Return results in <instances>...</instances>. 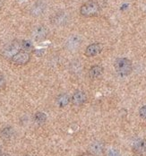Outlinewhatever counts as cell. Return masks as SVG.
<instances>
[{
    "label": "cell",
    "instance_id": "8fae6325",
    "mask_svg": "<svg viewBox=\"0 0 146 156\" xmlns=\"http://www.w3.org/2000/svg\"><path fill=\"white\" fill-rule=\"evenodd\" d=\"M103 73H104V68L99 65H96L90 68L89 76L92 79H98V78H100L102 76Z\"/></svg>",
    "mask_w": 146,
    "mask_h": 156
},
{
    "label": "cell",
    "instance_id": "d4e9b609",
    "mask_svg": "<svg viewBox=\"0 0 146 156\" xmlns=\"http://www.w3.org/2000/svg\"><path fill=\"white\" fill-rule=\"evenodd\" d=\"M26 156H31V155H26Z\"/></svg>",
    "mask_w": 146,
    "mask_h": 156
},
{
    "label": "cell",
    "instance_id": "7a4b0ae2",
    "mask_svg": "<svg viewBox=\"0 0 146 156\" xmlns=\"http://www.w3.org/2000/svg\"><path fill=\"white\" fill-rule=\"evenodd\" d=\"M100 12V6L99 3L93 0L87 1L80 7V14L83 17H94Z\"/></svg>",
    "mask_w": 146,
    "mask_h": 156
},
{
    "label": "cell",
    "instance_id": "ac0fdd59",
    "mask_svg": "<svg viewBox=\"0 0 146 156\" xmlns=\"http://www.w3.org/2000/svg\"><path fill=\"white\" fill-rule=\"evenodd\" d=\"M139 115L140 117L146 121V105L142 106L140 109H139Z\"/></svg>",
    "mask_w": 146,
    "mask_h": 156
},
{
    "label": "cell",
    "instance_id": "cb8c5ba5",
    "mask_svg": "<svg viewBox=\"0 0 146 156\" xmlns=\"http://www.w3.org/2000/svg\"><path fill=\"white\" fill-rule=\"evenodd\" d=\"M0 154H1V148H0Z\"/></svg>",
    "mask_w": 146,
    "mask_h": 156
},
{
    "label": "cell",
    "instance_id": "4fadbf2b",
    "mask_svg": "<svg viewBox=\"0 0 146 156\" xmlns=\"http://www.w3.org/2000/svg\"><path fill=\"white\" fill-rule=\"evenodd\" d=\"M81 45V38L77 35H73L72 37H70L68 39V41H66V47L67 48H77Z\"/></svg>",
    "mask_w": 146,
    "mask_h": 156
},
{
    "label": "cell",
    "instance_id": "5b68a950",
    "mask_svg": "<svg viewBox=\"0 0 146 156\" xmlns=\"http://www.w3.org/2000/svg\"><path fill=\"white\" fill-rule=\"evenodd\" d=\"M102 49H103V44L102 43H99V42L92 43L86 47L84 54L88 58H92V57H95V56L99 55L102 51Z\"/></svg>",
    "mask_w": 146,
    "mask_h": 156
},
{
    "label": "cell",
    "instance_id": "d6986e66",
    "mask_svg": "<svg viewBox=\"0 0 146 156\" xmlns=\"http://www.w3.org/2000/svg\"><path fill=\"white\" fill-rule=\"evenodd\" d=\"M5 80L3 76L0 75V90L5 88Z\"/></svg>",
    "mask_w": 146,
    "mask_h": 156
},
{
    "label": "cell",
    "instance_id": "9a60e30c",
    "mask_svg": "<svg viewBox=\"0 0 146 156\" xmlns=\"http://www.w3.org/2000/svg\"><path fill=\"white\" fill-rule=\"evenodd\" d=\"M21 48H22V50L30 53V52H32L33 50L34 46H33V43L31 41H29V40H23V41H21Z\"/></svg>",
    "mask_w": 146,
    "mask_h": 156
},
{
    "label": "cell",
    "instance_id": "44dd1931",
    "mask_svg": "<svg viewBox=\"0 0 146 156\" xmlns=\"http://www.w3.org/2000/svg\"><path fill=\"white\" fill-rule=\"evenodd\" d=\"M79 156H95V155H93L92 154H91V153L89 152V153H84V154H81V155H79Z\"/></svg>",
    "mask_w": 146,
    "mask_h": 156
},
{
    "label": "cell",
    "instance_id": "277c9868",
    "mask_svg": "<svg viewBox=\"0 0 146 156\" xmlns=\"http://www.w3.org/2000/svg\"><path fill=\"white\" fill-rule=\"evenodd\" d=\"M30 60H31L30 53L23 51V50L19 51L10 59L11 62L14 65H16V66H24V65L30 62Z\"/></svg>",
    "mask_w": 146,
    "mask_h": 156
},
{
    "label": "cell",
    "instance_id": "7c38bea8",
    "mask_svg": "<svg viewBox=\"0 0 146 156\" xmlns=\"http://www.w3.org/2000/svg\"><path fill=\"white\" fill-rule=\"evenodd\" d=\"M71 101V97L67 94H60L56 99V103L59 108H65Z\"/></svg>",
    "mask_w": 146,
    "mask_h": 156
},
{
    "label": "cell",
    "instance_id": "30bf717a",
    "mask_svg": "<svg viewBox=\"0 0 146 156\" xmlns=\"http://www.w3.org/2000/svg\"><path fill=\"white\" fill-rule=\"evenodd\" d=\"M133 150L137 154H146V139H137L133 144Z\"/></svg>",
    "mask_w": 146,
    "mask_h": 156
},
{
    "label": "cell",
    "instance_id": "8992f818",
    "mask_svg": "<svg viewBox=\"0 0 146 156\" xmlns=\"http://www.w3.org/2000/svg\"><path fill=\"white\" fill-rule=\"evenodd\" d=\"M87 101V95L83 91H76L71 97V102L75 106H81Z\"/></svg>",
    "mask_w": 146,
    "mask_h": 156
},
{
    "label": "cell",
    "instance_id": "9c48e42d",
    "mask_svg": "<svg viewBox=\"0 0 146 156\" xmlns=\"http://www.w3.org/2000/svg\"><path fill=\"white\" fill-rule=\"evenodd\" d=\"M67 21H68L67 15L65 14V12H62V11L56 13L54 16H52V18H51V23L54 25H57V26L64 25L65 23H67Z\"/></svg>",
    "mask_w": 146,
    "mask_h": 156
},
{
    "label": "cell",
    "instance_id": "ba28073f",
    "mask_svg": "<svg viewBox=\"0 0 146 156\" xmlns=\"http://www.w3.org/2000/svg\"><path fill=\"white\" fill-rule=\"evenodd\" d=\"M89 152L91 154H92L93 155L97 156L100 155L104 153V150H105V145L102 142L100 141H94L92 142L90 146H89Z\"/></svg>",
    "mask_w": 146,
    "mask_h": 156
},
{
    "label": "cell",
    "instance_id": "2e32d148",
    "mask_svg": "<svg viewBox=\"0 0 146 156\" xmlns=\"http://www.w3.org/2000/svg\"><path fill=\"white\" fill-rule=\"evenodd\" d=\"M34 121L39 125H42L47 121V115L44 112H37L34 115Z\"/></svg>",
    "mask_w": 146,
    "mask_h": 156
},
{
    "label": "cell",
    "instance_id": "e0dca14e",
    "mask_svg": "<svg viewBox=\"0 0 146 156\" xmlns=\"http://www.w3.org/2000/svg\"><path fill=\"white\" fill-rule=\"evenodd\" d=\"M13 135H14V129L13 127L10 126L3 128V130L1 131V136L4 139H10L13 136Z\"/></svg>",
    "mask_w": 146,
    "mask_h": 156
},
{
    "label": "cell",
    "instance_id": "5bb4252c",
    "mask_svg": "<svg viewBox=\"0 0 146 156\" xmlns=\"http://www.w3.org/2000/svg\"><path fill=\"white\" fill-rule=\"evenodd\" d=\"M44 9H45V6L40 2H38L34 5H33V7L31 9V14L34 16H40V15H42Z\"/></svg>",
    "mask_w": 146,
    "mask_h": 156
},
{
    "label": "cell",
    "instance_id": "7402d4cb",
    "mask_svg": "<svg viewBox=\"0 0 146 156\" xmlns=\"http://www.w3.org/2000/svg\"><path fill=\"white\" fill-rule=\"evenodd\" d=\"M4 6V0H0V10L3 8Z\"/></svg>",
    "mask_w": 146,
    "mask_h": 156
},
{
    "label": "cell",
    "instance_id": "603a6c76",
    "mask_svg": "<svg viewBox=\"0 0 146 156\" xmlns=\"http://www.w3.org/2000/svg\"><path fill=\"white\" fill-rule=\"evenodd\" d=\"M0 156H9V155H7V154H1Z\"/></svg>",
    "mask_w": 146,
    "mask_h": 156
},
{
    "label": "cell",
    "instance_id": "ffe728a7",
    "mask_svg": "<svg viewBox=\"0 0 146 156\" xmlns=\"http://www.w3.org/2000/svg\"><path fill=\"white\" fill-rule=\"evenodd\" d=\"M109 156H120L116 151H110L109 153Z\"/></svg>",
    "mask_w": 146,
    "mask_h": 156
},
{
    "label": "cell",
    "instance_id": "6da1fadb",
    "mask_svg": "<svg viewBox=\"0 0 146 156\" xmlns=\"http://www.w3.org/2000/svg\"><path fill=\"white\" fill-rule=\"evenodd\" d=\"M115 71L121 77L128 76L133 71L132 61L127 58H119L114 63Z\"/></svg>",
    "mask_w": 146,
    "mask_h": 156
},
{
    "label": "cell",
    "instance_id": "52a82bcc",
    "mask_svg": "<svg viewBox=\"0 0 146 156\" xmlns=\"http://www.w3.org/2000/svg\"><path fill=\"white\" fill-rule=\"evenodd\" d=\"M47 35H48V30L45 26L42 25H39L35 27L33 31V38L36 41H43L44 39H46Z\"/></svg>",
    "mask_w": 146,
    "mask_h": 156
},
{
    "label": "cell",
    "instance_id": "3957f363",
    "mask_svg": "<svg viewBox=\"0 0 146 156\" xmlns=\"http://www.w3.org/2000/svg\"><path fill=\"white\" fill-rule=\"evenodd\" d=\"M21 41H15L7 44L2 51V56L6 59H11L16 53L21 51Z\"/></svg>",
    "mask_w": 146,
    "mask_h": 156
}]
</instances>
